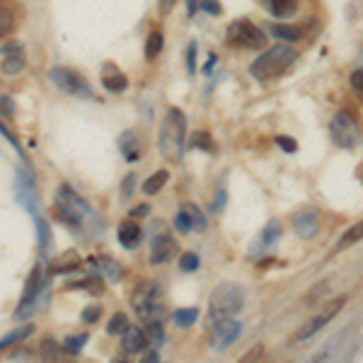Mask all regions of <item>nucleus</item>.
Here are the masks:
<instances>
[{"mask_svg":"<svg viewBox=\"0 0 363 363\" xmlns=\"http://www.w3.org/2000/svg\"><path fill=\"white\" fill-rule=\"evenodd\" d=\"M186 116L182 109H169L160 124V153L169 162H179L184 153Z\"/></svg>","mask_w":363,"mask_h":363,"instance_id":"obj_1","label":"nucleus"},{"mask_svg":"<svg viewBox=\"0 0 363 363\" xmlns=\"http://www.w3.org/2000/svg\"><path fill=\"white\" fill-rule=\"evenodd\" d=\"M296 58H298V51L291 44H277L252 63L250 75L257 80H262V83H264V80H272V78H279Z\"/></svg>","mask_w":363,"mask_h":363,"instance_id":"obj_2","label":"nucleus"},{"mask_svg":"<svg viewBox=\"0 0 363 363\" xmlns=\"http://www.w3.org/2000/svg\"><path fill=\"white\" fill-rule=\"evenodd\" d=\"M245 303V291L238 284H220L211 294V325H218L223 320L235 318Z\"/></svg>","mask_w":363,"mask_h":363,"instance_id":"obj_3","label":"nucleus"},{"mask_svg":"<svg viewBox=\"0 0 363 363\" xmlns=\"http://www.w3.org/2000/svg\"><path fill=\"white\" fill-rule=\"evenodd\" d=\"M131 306L138 313V318L143 322H160L157 318L162 315V303H160V289L150 281L136 286L131 296Z\"/></svg>","mask_w":363,"mask_h":363,"instance_id":"obj_4","label":"nucleus"},{"mask_svg":"<svg viewBox=\"0 0 363 363\" xmlns=\"http://www.w3.org/2000/svg\"><path fill=\"white\" fill-rule=\"evenodd\" d=\"M225 37L233 46H240V49H262V46H267V34L257 25H252L250 20L230 22Z\"/></svg>","mask_w":363,"mask_h":363,"instance_id":"obj_5","label":"nucleus"},{"mask_svg":"<svg viewBox=\"0 0 363 363\" xmlns=\"http://www.w3.org/2000/svg\"><path fill=\"white\" fill-rule=\"evenodd\" d=\"M330 133L339 148H356L361 143V126L356 116L349 112L335 114V119L330 121Z\"/></svg>","mask_w":363,"mask_h":363,"instance_id":"obj_6","label":"nucleus"},{"mask_svg":"<svg viewBox=\"0 0 363 363\" xmlns=\"http://www.w3.org/2000/svg\"><path fill=\"white\" fill-rule=\"evenodd\" d=\"M56 211L66 223L70 225H83L85 223V216H90V206L83 201V196H78L73 189L63 186L56 196Z\"/></svg>","mask_w":363,"mask_h":363,"instance_id":"obj_7","label":"nucleus"},{"mask_svg":"<svg viewBox=\"0 0 363 363\" xmlns=\"http://www.w3.org/2000/svg\"><path fill=\"white\" fill-rule=\"evenodd\" d=\"M49 78L58 90L70 92V95H83V97L92 95L90 85H87V80L83 78V75L73 73V70H68V68H54L49 73Z\"/></svg>","mask_w":363,"mask_h":363,"instance_id":"obj_8","label":"nucleus"},{"mask_svg":"<svg viewBox=\"0 0 363 363\" xmlns=\"http://www.w3.org/2000/svg\"><path fill=\"white\" fill-rule=\"evenodd\" d=\"M342 306H344V298H337L335 303H332L330 308L325 310V313H320L318 318H313V320H308L306 325L301 327V330L296 332V337H294V342L296 344H301V342H306V339H310L313 335H318V332L322 330V327L327 325V322H330L332 318H335V315L339 313V310H342Z\"/></svg>","mask_w":363,"mask_h":363,"instance_id":"obj_9","label":"nucleus"},{"mask_svg":"<svg viewBox=\"0 0 363 363\" xmlns=\"http://www.w3.org/2000/svg\"><path fill=\"white\" fill-rule=\"evenodd\" d=\"M39 289H42V269L34 267L32 274H29V279H27L25 291H22L20 306H17V310H15V318H25L27 313H32L34 306H37Z\"/></svg>","mask_w":363,"mask_h":363,"instance_id":"obj_10","label":"nucleus"},{"mask_svg":"<svg viewBox=\"0 0 363 363\" xmlns=\"http://www.w3.org/2000/svg\"><path fill=\"white\" fill-rule=\"evenodd\" d=\"M211 327H213V332H211V347L216 351H223L225 347H230L240 337V332H242V325L233 318L218 322V325H211Z\"/></svg>","mask_w":363,"mask_h":363,"instance_id":"obj_11","label":"nucleus"},{"mask_svg":"<svg viewBox=\"0 0 363 363\" xmlns=\"http://www.w3.org/2000/svg\"><path fill=\"white\" fill-rule=\"evenodd\" d=\"M294 230L298 238L310 240L320 233V213L315 208H303L294 216Z\"/></svg>","mask_w":363,"mask_h":363,"instance_id":"obj_12","label":"nucleus"},{"mask_svg":"<svg viewBox=\"0 0 363 363\" xmlns=\"http://www.w3.org/2000/svg\"><path fill=\"white\" fill-rule=\"evenodd\" d=\"M25 68V49L22 44L17 42H10L3 46V73L8 75H15Z\"/></svg>","mask_w":363,"mask_h":363,"instance_id":"obj_13","label":"nucleus"},{"mask_svg":"<svg viewBox=\"0 0 363 363\" xmlns=\"http://www.w3.org/2000/svg\"><path fill=\"white\" fill-rule=\"evenodd\" d=\"M177 252V245L169 235H157L153 238V245H150V264H165L174 257Z\"/></svg>","mask_w":363,"mask_h":363,"instance_id":"obj_14","label":"nucleus"},{"mask_svg":"<svg viewBox=\"0 0 363 363\" xmlns=\"http://www.w3.org/2000/svg\"><path fill=\"white\" fill-rule=\"evenodd\" d=\"M17 199L29 213L37 216V194H34V182L29 174H20L17 177Z\"/></svg>","mask_w":363,"mask_h":363,"instance_id":"obj_15","label":"nucleus"},{"mask_svg":"<svg viewBox=\"0 0 363 363\" xmlns=\"http://www.w3.org/2000/svg\"><path fill=\"white\" fill-rule=\"evenodd\" d=\"M102 85L107 87L109 92H124L126 85H128V78L114 66V63H104L102 66Z\"/></svg>","mask_w":363,"mask_h":363,"instance_id":"obj_16","label":"nucleus"},{"mask_svg":"<svg viewBox=\"0 0 363 363\" xmlns=\"http://www.w3.org/2000/svg\"><path fill=\"white\" fill-rule=\"evenodd\" d=\"M119 242L126 250H136L140 242V228L136 225V220H126L119 225Z\"/></svg>","mask_w":363,"mask_h":363,"instance_id":"obj_17","label":"nucleus"},{"mask_svg":"<svg viewBox=\"0 0 363 363\" xmlns=\"http://www.w3.org/2000/svg\"><path fill=\"white\" fill-rule=\"evenodd\" d=\"M145 332L138 330V327H128V330L121 335V347H124V351H128V354H136V351H140L145 347Z\"/></svg>","mask_w":363,"mask_h":363,"instance_id":"obj_18","label":"nucleus"},{"mask_svg":"<svg viewBox=\"0 0 363 363\" xmlns=\"http://www.w3.org/2000/svg\"><path fill=\"white\" fill-rule=\"evenodd\" d=\"M182 211H184V216L189 218V223H191V230H196V233H203L208 228V220H206V216L201 213V208L194 206V203H184L182 206Z\"/></svg>","mask_w":363,"mask_h":363,"instance_id":"obj_19","label":"nucleus"},{"mask_svg":"<svg viewBox=\"0 0 363 363\" xmlns=\"http://www.w3.org/2000/svg\"><path fill=\"white\" fill-rule=\"evenodd\" d=\"M119 150L124 153L126 160H136L138 157V138H136V133H131V131H124L119 136Z\"/></svg>","mask_w":363,"mask_h":363,"instance_id":"obj_20","label":"nucleus"},{"mask_svg":"<svg viewBox=\"0 0 363 363\" xmlns=\"http://www.w3.org/2000/svg\"><path fill=\"white\" fill-rule=\"evenodd\" d=\"M264 5L274 17H291L296 13V0H264Z\"/></svg>","mask_w":363,"mask_h":363,"instance_id":"obj_21","label":"nucleus"},{"mask_svg":"<svg viewBox=\"0 0 363 363\" xmlns=\"http://www.w3.org/2000/svg\"><path fill=\"white\" fill-rule=\"evenodd\" d=\"M90 262H92L95 267L104 269V272H107V277L112 279V281H121V277H124V269L116 264L114 259H109V257H92Z\"/></svg>","mask_w":363,"mask_h":363,"instance_id":"obj_22","label":"nucleus"},{"mask_svg":"<svg viewBox=\"0 0 363 363\" xmlns=\"http://www.w3.org/2000/svg\"><path fill=\"white\" fill-rule=\"evenodd\" d=\"M29 335H34V325H22V327H17V330H13L10 335H5L3 339H0V349L13 347V344L22 342V339H27Z\"/></svg>","mask_w":363,"mask_h":363,"instance_id":"obj_23","label":"nucleus"},{"mask_svg":"<svg viewBox=\"0 0 363 363\" xmlns=\"http://www.w3.org/2000/svg\"><path fill=\"white\" fill-rule=\"evenodd\" d=\"M169 179V174H167V169H157V172L153 174V177H148L145 179V184H143V191L148 196H153V194H157V191L165 186V182Z\"/></svg>","mask_w":363,"mask_h":363,"instance_id":"obj_24","label":"nucleus"},{"mask_svg":"<svg viewBox=\"0 0 363 363\" xmlns=\"http://www.w3.org/2000/svg\"><path fill=\"white\" fill-rule=\"evenodd\" d=\"M272 34L279 39H286V42H298L303 37L301 27H294V25H272Z\"/></svg>","mask_w":363,"mask_h":363,"instance_id":"obj_25","label":"nucleus"},{"mask_svg":"<svg viewBox=\"0 0 363 363\" xmlns=\"http://www.w3.org/2000/svg\"><path fill=\"white\" fill-rule=\"evenodd\" d=\"M172 320H174V325H179V327H191L199 320V310L196 308H179V310H174Z\"/></svg>","mask_w":363,"mask_h":363,"instance_id":"obj_26","label":"nucleus"},{"mask_svg":"<svg viewBox=\"0 0 363 363\" xmlns=\"http://www.w3.org/2000/svg\"><path fill=\"white\" fill-rule=\"evenodd\" d=\"M34 223H37V235H39V250L42 252H49V247H51V228H49V223H46L44 218H34Z\"/></svg>","mask_w":363,"mask_h":363,"instance_id":"obj_27","label":"nucleus"},{"mask_svg":"<svg viewBox=\"0 0 363 363\" xmlns=\"http://www.w3.org/2000/svg\"><path fill=\"white\" fill-rule=\"evenodd\" d=\"M162 42H165V39H162L160 32H150L148 42H145V58H148V61H153L155 56H160Z\"/></svg>","mask_w":363,"mask_h":363,"instance_id":"obj_28","label":"nucleus"},{"mask_svg":"<svg viewBox=\"0 0 363 363\" xmlns=\"http://www.w3.org/2000/svg\"><path fill=\"white\" fill-rule=\"evenodd\" d=\"M189 145H191V148H199V150H206V153H213V138H211L206 131H194V133H191Z\"/></svg>","mask_w":363,"mask_h":363,"instance_id":"obj_29","label":"nucleus"},{"mask_svg":"<svg viewBox=\"0 0 363 363\" xmlns=\"http://www.w3.org/2000/svg\"><path fill=\"white\" fill-rule=\"evenodd\" d=\"M126 330H128V320L124 313H116L107 325V335H112V337H121Z\"/></svg>","mask_w":363,"mask_h":363,"instance_id":"obj_30","label":"nucleus"},{"mask_svg":"<svg viewBox=\"0 0 363 363\" xmlns=\"http://www.w3.org/2000/svg\"><path fill=\"white\" fill-rule=\"evenodd\" d=\"M359 240H363V220L354 223L344 233L342 240H339V247H347V245H354V242H359Z\"/></svg>","mask_w":363,"mask_h":363,"instance_id":"obj_31","label":"nucleus"},{"mask_svg":"<svg viewBox=\"0 0 363 363\" xmlns=\"http://www.w3.org/2000/svg\"><path fill=\"white\" fill-rule=\"evenodd\" d=\"M15 29V15L8 8H0V37H8Z\"/></svg>","mask_w":363,"mask_h":363,"instance_id":"obj_32","label":"nucleus"},{"mask_svg":"<svg viewBox=\"0 0 363 363\" xmlns=\"http://www.w3.org/2000/svg\"><path fill=\"white\" fill-rule=\"evenodd\" d=\"M85 344H87V335H75V337H68L66 342H63V349H66L68 354H78Z\"/></svg>","mask_w":363,"mask_h":363,"instance_id":"obj_33","label":"nucleus"},{"mask_svg":"<svg viewBox=\"0 0 363 363\" xmlns=\"http://www.w3.org/2000/svg\"><path fill=\"white\" fill-rule=\"evenodd\" d=\"M145 339H150L155 349L160 347L162 342H165V332H162V325H160V322H150V327H148V337H145Z\"/></svg>","mask_w":363,"mask_h":363,"instance_id":"obj_34","label":"nucleus"},{"mask_svg":"<svg viewBox=\"0 0 363 363\" xmlns=\"http://www.w3.org/2000/svg\"><path fill=\"white\" fill-rule=\"evenodd\" d=\"M179 269H182V272H196V269H199V257L191 255V252H186V255L179 259Z\"/></svg>","mask_w":363,"mask_h":363,"instance_id":"obj_35","label":"nucleus"},{"mask_svg":"<svg viewBox=\"0 0 363 363\" xmlns=\"http://www.w3.org/2000/svg\"><path fill=\"white\" fill-rule=\"evenodd\" d=\"M99 315H102V308L97 306V303H92V306H87L83 310V320L87 322V325H92V322L99 320Z\"/></svg>","mask_w":363,"mask_h":363,"instance_id":"obj_36","label":"nucleus"},{"mask_svg":"<svg viewBox=\"0 0 363 363\" xmlns=\"http://www.w3.org/2000/svg\"><path fill=\"white\" fill-rule=\"evenodd\" d=\"M281 235V225L279 223H269L267 225V230H264V235H262V245H269V242H274Z\"/></svg>","mask_w":363,"mask_h":363,"instance_id":"obj_37","label":"nucleus"},{"mask_svg":"<svg viewBox=\"0 0 363 363\" xmlns=\"http://www.w3.org/2000/svg\"><path fill=\"white\" fill-rule=\"evenodd\" d=\"M199 8H203L208 15H220L223 13V8H220V0H201V5Z\"/></svg>","mask_w":363,"mask_h":363,"instance_id":"obj_38","label":"nucleus"},{"mask_svg":"<svg viewBox=\"0 0 363 363\" xmlns=\"http://www.w3.org/2000/svg\"><path fill=\"white\" fill-rule=\"evenodd\" d=\"M42 354H44V359H46V361L56 359V356H58V344H54L51 339H46V342L42 344Z\"/></svg>","mask_w":363,"mask_h":363,"instance_id":"obj_39","label":"nucleus"},{"mask_svg":"<svg viewBox=\"0 0 363 363\" xmlns=\"http://www.w3.org/2000/svg\"><path fill=\"white\" fill-rule=\"evenodd\" d=\"M174 228H177L179 233H191V223H189V218L184 216V211H179V213H177V218H174Z\"/></svg>","mask_w":363,"mask_h":363,"instance_id":"obj_40","label":"nucleus"},{"mask_svg":"<svg viewBox=\"0 0 363 363\" xmlns=\"http://www.w3.org/2000/svg\"><path fill=\"white\" fill-rule=\"evenodd\" d=\"M277 143H279V148H284L286 153H296L298 150V143L294 138H286V136H277Z\"/></svg>","mask_w":363,"mask_h":363,"instance_id":"obj_41","label":"nucleus"},{"mask_svg":"<svg viewBox=\"0 0 363 363\" xmlns=\"http://www.w3.org/2000/svg\"><path fill=\"white\" fill-rule=\"evenodd\" d=\"M351 87H354L356 92H363V68L351 73Z\"/></svg>","mask_w":363,"mask_h":363,"instance_id":"obj_42","label":"nucleus"},{"mask_svg":"<svg viewBox=\"0 0 363 363\" xmlns=\"http://www.w3.org/2000/svg\"><path fill=\"white\" fill-rule=\"evenodd\" d=\"M186 63H189V73H194V66H196V44L191 42L189 44V51H186Z\"/></svg>","mask_w":363,"mask_h":363,"instance_id":"obj_43","label":"nucleus"},{"mask_svg":"<svg viewBox=\"0 0 363 363\" xmlns=\"http://www.w3.org/2000/svg\"><path fill=\"white\" fill-rule=\"evenodd\" d=\"M262 347H255V349H250L247 354H245V359H242V363H257L259 361V356H262Z\"/></svg>","mask_w":363,"mask_h":363,"instance_id":"obj_44","label":"nucleus"},{"mask_svg":"<svg viewBox=\"0 0 363 363\" xmlns=\"http://www.w3.org/2000/svg\"><path fill=\"white\" fill-rule=\"evenodd\" d=\"M133 184H136V174H128V177L124 179V189H121V194H124V196H131Z\"/></svg>","mask_w":363,"mask_h":363,"instance_id":"obj_45","label":"nucleus"},{"mask_svg":"<svg viewBox=\"0 0 363 363\" xmlns=\"http://www.w3.org/2000/svg\"><path fill=\"white\" fill-rule=\"evenodd\" d=\"M0 107H3V112L5 114H13V99H10V97H0Z\"/></svg>","mask_w":363,"mask_h":363,"instance_id":"obj_46","label":"nucleus"},{"mask_svg":"<svg viewBox=\"0 0 363 363\" xmlns=\"http://www.w3.org/2000/svg\"><path fill=\"white\" fill-rule=\"evenodd\" d=\"M140 363H160V356H157V351L153 349L150 354H145L143 359H140Z\"/></svg>","mask_w":363,"mask_h":363,"instance_id":"obj_47","label":"nucleus"},{"mask_svg":"<svg viewBox=\"0 0 363 363\" xmlns=\"http://www.w3.org/2000/svg\"><path fill=\"white\" fill-rule=\"evenodd\" d=\"M223 206H225V191H218L216 203H213V211H223Z\"/></svg>","mask_w":363,"mask_h":363,"instance_id":"obj_48","label":"nucleus"},{"mask_svg":"<svg viewBox=\"0 0 363 363\" xmlns=\"http://www.w3.org/2000/svg\"><path fill=\"white\" fill-rule=\"evenodd\" d=\"M148 213V206H138V208H131V216L136 218V216H145Z\"/></svg>","mask_w":363,"mask_h":363,"instance_id":"obj_49","label":"nucleus"},{"mask_svg":"<svg viewBox=\"0 0 363 363\" xmlns=\"http://www.w3.org/2000/svg\"><path fill=\"white\" fill-rule=\"evenodd\" d=\"M174 5V0H160V8H162V13H167L169 8Z\"/></svg>","mask_w":363,"mask_h":363,"instance_id":"obj_50","label":"nucleus"},{"mask_svg":"<svg viewBox=\"0 0 363 363\" xmlns=\"http://www.w3.org/2000/svg\"><path fill=\"white\" fill-rule=\"evenodd\" d=\"M213 63H216V56L211 54V56H208V63H206V68H203V73H211V70H213Z\"/></svg>","mask_w":363,"mask_h":363,"instance_id":"obj_51","label":"nucleus"},{"mask_svg":"<svg viewBox=\"0 0 363 363\" xmlns=\"http://www.w3.org/2000/svg\"><path fill=\"white\" fill-rule=\"evenodd\" d=\"M119 363H126V361H119Z\"/></svg>","mask_w":363,"mask_h":363,"instance_id":"obj_52","label":"nucleus"}]
</instances>
